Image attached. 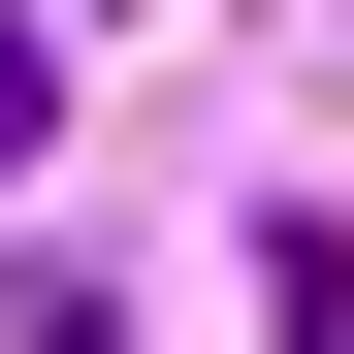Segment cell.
<instances>
[{
  "mask_svg": "<svg viewBox=\"0 0 354 354\" xmlns=\"http://www.w3.org/2000/svg\"><path fill=\"white\" fill-rule=\"evenodd\" d=\"M32 129H65V65H32V0H0V161H32Z\"/></svg>",
  "mask_w": 354,
  "mask_h": 354,
  "instance_id": "cell-1",
  "label": "cell"
}]
</instances>
